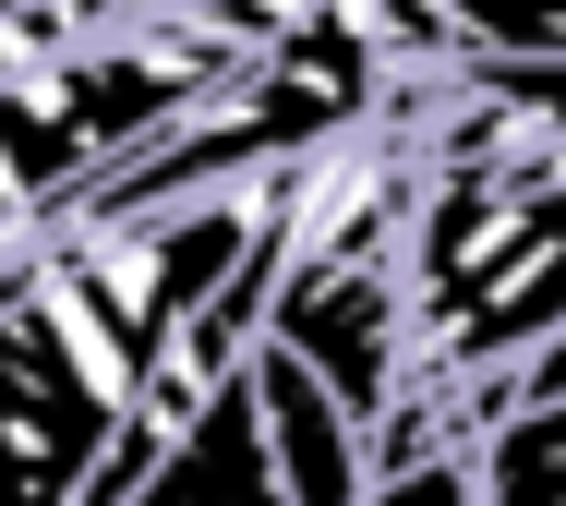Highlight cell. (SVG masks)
I'll list each match as a JSON object with an SVG mask.
<instances>
[{"label": "cell", "instance_id": "6da1fadb", "mask_svg": "<svg viewBox=\"0 0 566 506\" xmlns=\"http://www.w3.org/2000/svg\"><path fill=\"white\" fill-rule=\"evenodd\" d=\"M422 145V218H410V338L422 398L447 410L470 386L518 375L566 338V145L543 133L434 122L410 85L386 97Z\"/></svg>", "mask_w": 566, "mask_h": 506}, {"label": "cell", "instance_id": "7a4b0ae2", "mask_svg": "<svg viewBox=\"0 0 566 506\" xmlns=\"http://www.w3.org/2000/svg\"><path fill=\"white\" fill-rule=\"evenodd\" d=\"M253 36H265V12H206V24H73V12H24V24H0V181L24 193V218L61 230L145 145L206 122L241 85Z\"/></svg>", "mask_w": 566, "mask_h": 506}, {"label": "cell", "instance_id": "3957f363", "mask_svg": "<svg viewBox=\"0 0 566 506\" xmlns=\"http://www.w3.org/2000/svg\"><path fill=\"white\" fill-rule=\"evenodd\" d=\"M120 422H133V386L24 277L0 302V506H85L97 471H109V446H120Z\"/></svg>", "mask_w": 566, "mask_h": 506}, {"label": "cell", "instance_id": "277c9868", "mask_svg": "<svg viewBox=\"0 0 566 506\" xmlns=\"http://www.w3.org/2000/svg\"><path fill=\"white\" fill-rule=\"evenodd\" d=\"M241 386H253V422H265V458H277V495L290 506H374V434L290 350H253Z\"/></svg>", "mask_w": 566, "mask_h": 506}, {"label": "cell", "instance_id": "5b68a950", "mask_svg": "<svg viewBox=\"0 0 566 506\" xmlns=\"http://www.w3.org/2000/svg\"><path fill=\"white\" fill-rule=\"evenodd\" d=\"M109 506H290L277 495V458H265V422H253V386H218L193 410V434L169 458H145Z\"/></svg>", "mask_w": 566, "mask_h": 506}, {"label": "cell", "instance_id": "8992f818", "mask_svg": "<svg viewBox=\"0 0 566 506\" xmlns=\"http://www.w3.org/2000/svg\"><path fill=\"white\" fill-rule=\"evenodd\" d=\"M470 495L482 506H566V410H506L470 446Z\"/></svg>", "mask_w": 566, "mask_h": 506}, {"label": "cell", "instance_id": "52a82bcc", "mask_svg": "<svg viewBox=\"0 0 566 506\" xmlns=\"http://www.w3.org/2000/svg\"><path fill=\"white\" fill-rule=\"evenodd\" d=\"M374 506H482L470 495V458H410V471H374Z\"/></svg>", "mask_w": 566, "mask_h": 506}, {"label": "cell", "instance_id": "ba28073f", "mask_svg": "<svg viewBox=\"0 0 566 506\" xmlns=\"http://www.w3.org/2000/svg\"><path fill=\"white\" fill-rule=\"evenodd\" d=\"M49 242V230H36V218H24V193H12V181H0V265H24V253Z\"/></svg>", "mask_w": 566, "mask_h": 506}]
</instances>
